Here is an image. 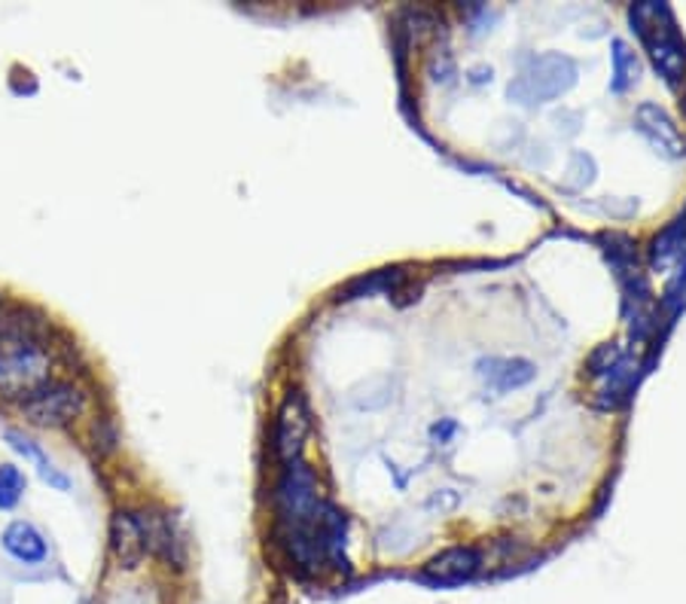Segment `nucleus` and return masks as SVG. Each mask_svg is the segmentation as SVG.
<instances>
[{
    "label": "nucleus",
    "mask_w": 686,
    "mask_h": 604,
    "mask_svg": "<svg viewBox=\"0 0 686 604\" xmlns=\"http://www.w3.org/2000/svg\"><path fill=\"white\" fill-rule=\"evenodd\" d=\"M49 382V355L28 333L0 327V392L28 394Z\"/></svg>",
    "instance_id": "f257e3e1"
},
{
    "label": "nucleus",
    "mask_w": 686,
    "mask_h": 604,
    "mask_svg": "<svg viewBox=\"0 0 686 604\" xmlns=\"http://www.w3.org/2000/svg\"><path fill=\"white\" fill-rule=\"evenodd\" d=\"M19 409L37 427H64L83 418L86 394L71 382H43L34 392L22 394Z\"/></svg>",
    "instance_id": "f03ea898"
},
{
    "label": "nucleus",
    "mask_w": 686,
    "mask_h": 604,
    "mask_svg": "<svg viewBox=\"0 0 686 604\" xmlns=\"http://www.w3.org/2000/svg\"><path fill=\"white\" fill-rule=\"evenodd\" d=\"M110 556L117 558L119 568L126 571L141 568L147 556H150L138 509H117L113 513V519H110Z\"/></svg>",
    "instance_id": "7ed1b4c3"
},
{
    "label": "nucleus",
    "mask_w": 686,
    "mask_h": 604,
    "mask_svg": "<svg viewBox=\"0 0 686 604\" xmlns=\"http://www.w3.org/2000/svg\"><path fill=\"white\" fill-rule=\"evenodd\" d=\"M0 546H3V553H7L12 562H19L24 568H37V565H43L49 558L47 534L28 519L10 522V525L3 528V534H0Z\"/></svg>",
    "instance_id": "20e7f679"
},
{
    "label": "nucleus",
    "mask_w": 686,
    "mask_h": 604,
    "mask_svg": "<svg viewBox=\"0 0 686 604\" xmlns=\"http://www.w3.org/2000/svg\"><path fill=\"white\" fill-rule=\"evenodd\" d=\"M3 439H7V446H10L19 458H24V462L34 467L37 474H40V479H43L49 488H56L61 495L71 492V476L64 474V471H59L47 452L40 449V443H34L24 430H19V427H7V430H3Z\"/></svg>",
    "instance_id": "39448f33"
},
{
    "label": "nucleus",
    "mask_w": 686,
    "mask_h": 604,
    "mask_svg": "<svg viewBox=\"0 0 686 604\" xmlns=\"http://www.w3.org/2000/svg\"><path fill=\"white\" fill-rule=\"evenodd\" d=\"M28 479L16 464H0V509H16L24 498Z\"/></svg>",
    "instance_id": "423d86ee"
}]
</instances>
